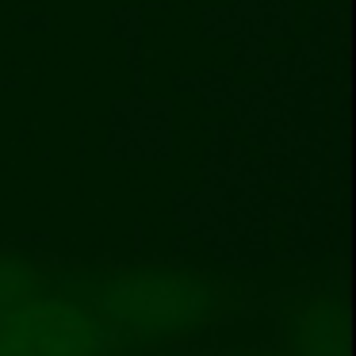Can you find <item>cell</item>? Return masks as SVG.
Masks as SVG:
<instances>
[{
  "label": "cell",
  "mask_w": 356,
  "mask_h": 356,
  "mask_svg": "<svg viewBox=\"0 0 356 356\" xmlns=\"http://www.w3.org/2000/svg\"><path fill=\"white\" fill-rule=\"evenodd\" d=\"M54 276L138 348H157L222 310L218 280L200 268H85Z\"/></svg>",
  "instance_id": "6da1fadb"
},
{
  "label": "cell",
  "mask_w": 356,
  "mask_h": 356,
  "mask_svg": "<svg viewBox=\"0 0 356 356\" xmlns=\"http://www.w3.org/2000/svg\"><path fill=\"white\" fill-rule=\"evenodd\" d=\"M138 348L62 284L0 310V356H123Z\"/></svg>",
  "instance_id": "7a4b0ae2"
},
{
  "label": "cell",
  "mask_w": 356,
  "mask_h": 356,
  "mask_svg": "<svg viewBox=\"0 0 356 356\" xmlns=\"http://www.w3.org/2000/svg\"><path fill=\"white\" fill-rule=\"evenodd\" d=\"M287 341L295 356H345L341 302L333 295H302L287 307Z\"/></svg>",
  "instance_id": "3957f363"
},
{
  "label": "cell",
  "mask_w": 356,
  "mask_h": 356,
  "mask_svg": "<svg viewBox=\"0 0 356 356\" xmlns=\"http://www.w3.org/2000/svg\"><path fill=\"white\" fill-rule=\"evenodd\" d=\"M50 284H54V272H35L31 264L16 261V257H0V310L47 291Z\"/></svg>",
  "instance_id": "277c9868"
},
{
  "label": "cell",
  "mask_w": 356,
  "mask_h": 356,
  "mask_svg": "<svg viewBox=\"0 0 356 356\" xmlns=\"http://www.w3.org/2000/svg\"><path fill=\"white\" fill-rule=\"evenodd\" d=\"M123 356H157V353H154V348H127Z\"/></svg>",
  "instance_id": "5b68a950"
},
{
  "label": "cell",
  "mask_w": 356,
  "mask_h": 356,
  "mask_svg": "<svg viewBox=\"0 0 356 356\" xmlns=\"http://www.w3.org/2000/svg\"><path fill=\"white\" fill-rule=\"evenodd\" d=\"M272 356H295V353H272Z\"/></svg>",
  "instance_id": "8992f818"
}]
</instances>
